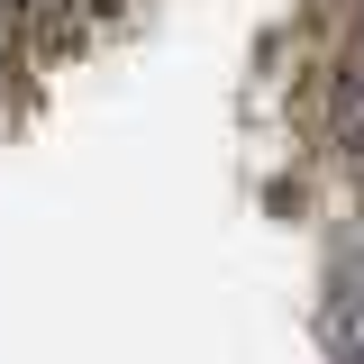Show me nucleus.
Segmentation results:
<instances>
[{
	"label": "nucleus",
	"instance_id": "f257e3e1",
	"mask_svg": "<svg viewBox=\"0 0 364 364\" xmlns=\"http://www.w3.org/2000/svg\"><path fill=\"white\" fill-rule=\"evenodd\" d=\"M318 146L337 164L364 155V73H328V91H318Z\"/></svg>",
	"mask_w": 364,
	"mask_h": 364
},
{
	"label": "nucleus",
	"instance_id": "f03ea898",
	"mask_svg": "<svg viewBox=\"0 0 364 364\" xmlns=\"http://www.w3.org/2000/svg\"><path fill=\"white\" fill-rule=\"evenodd\" d=\"M28 82H37V64H28V46H18V28L0 18V128L18 119V100H28Z\"/></svg>",
	"mask_w": 364,
	"mask_h": 364
}]
</instances>
